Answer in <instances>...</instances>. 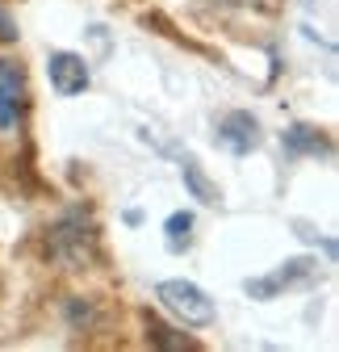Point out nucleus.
Returning a JSON list of instances; mask_svg holds the SVG:
<instances>
[{"instance_id":"obj_8","label":"nucleus","mask_w":339,"mask_h":352,"mask_svg":"<svg viewBox=\"0 0 339 352\" xmlns=\"http://www.w3.org/2000/svg\"><path fill=\"white\" fill-rule=\"evenodd\" d=\"M281 143H285V151L289 155H331V139L323 135L318 126H302V122H293L285 135H281Z\"/></svg>"},{"instance_id":"obj_1","label":"nucleus","mask_w":339,"mask_h":352,"mask_svg":"<svg viewBox=\"0 0 339 352\" xmlns=\"http://www.w3.org/2000/svg\"><path fill=\"white\" fill-rule=\"evenodd\" d=\"M97 252H101V231L84 206L63 210L47 227V256L55 264H63V269H89L97 260Z\"/></svg>"},{"instance_id":"obj_5","label":"nucleus","mask_w":339,"mask_h":352,"mask_svg":"<svg viewBox=\"0 0 339 352\" xmlns=\"http://www.w3.org/2000/svg\"><path fill=\"white\" fill-rule=\"evenodd\" d=\"M260 139H264L260 135V118L247 113V109H231L214 126V143L222 151H231V155H251V151L260 147Z\"/></svg>"},{"instance_id":"obj_3","label":"nucleus","mask_w":339,"mask_h":352,"mask_svg":"<svg viewBox=\"0 0 339 352\" xmlns=\"http://www.w3.org/2000/svg\"><path fill=\"white\" fill-rule=\"evenodd\" d=\"M25 109H30L25 67L13 59H0V135H17L25 126Z\"/></svg>"},{"instance_id":"obj_7","label":"nucleus","mask_w":339,"mask_h":352,"mask_svg":"<svg viewBox=\"0 0 339 352\" xmlns=\"http://www.w3.org/2000/svg\"><path fill=\"white\" fill-rule=\"evenodd\" d=\"M176 164H180V181H185V189H189L201 206H218V201H222V189L209 181V172L201 168L197 155H180Z\"/></svg>"},{"instance_id":"obj_2","label":"nucleus","mask_w":339,"mask_h":352,"mask_svg":"<svg viewBox=\"0 0 339 352\" xmlns=\"http://www.w3.org/2000/svg\"><path fill=\"white\" fill-rule=\"evenodd\" d=\"M155 298H159V306L163 311H172L185 327H209L218 319V306H214V298H209L201 285H193V281H159L155 285Z\"/></svg>"},{"instance_id":"obj_10","label":"nucleus","mask_w":339,"mask_h":352,"mask_svg":"<svg viewBox=\"0 0 339 352\" xmlns=\"http://www.w3.org/2000/svg\"><path fill=\"white\" fill-rule=\"evenodd\" d=\"M143 323H147V340H151V344H159V348H167V352H180V348H197V340H189V336H176L172 327H163L159 319H151V311L143 315Z\"/></svg>"},{"instance_id":"obj_6","label":"nucleus","mask_w":339,"mask_h":352,"mask_svg":"<svg viewBox=\"0 0 339 352\" xmlns=\"http://www.w3.org/2000/svg\"><path fill=\"white\" fill-rule=\"evenodd\" d=\"M47 80L55 88V97H80L93 84V72H89V59L75 55V51H51L47 55Z\"/></svg>"},{"instance_id":"obj_4","label":"nucleus","mask_w":339,"mask_h":352,"mask_svg":"<svg viewBox=\"0 0 339 352\" xmlns=\"http://www.w3.org/2000/svg\"><path fill=\"white\" fill-rule=\"evenodd\" d=\"M314 277H318V260H314V256H293V260L281 264V269H272L268 277H251L243 289H247L251 298H260V302H272V298H281V289L306 285V281H314Z\"/></svg>"},{"instance_id":"obj_11","label":"nucleus","mask_w":339,"mask_h":352,"mask_svg":"<svg viewBox=\"0 0 339 352\" xmlns=\"http://www.w3.org/2000/svg\"><path fill=\"white\" fill-rule=\"evenodd\" d=\"M17 34H21V30L13 25V17L0 9V42H17Z\"/></svg>"},{"instance_id":"obj_9","label":"nucleus","mask_w":339,"mask_h":352,"mask_svg":"<svg viewBox=\"0 0 339 352\" xmlns=\"http://www.w3.org/2000/svg\"><path fill=\"white\" fill-rule=\"evenodd\" d=\"M193 210H176V214H167V223H163V239H167V252H185L193 243Z\"/></svg>"}]
</instances>
